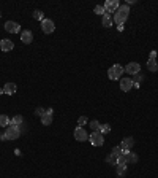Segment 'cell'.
I'll list each match as a JSON object with an SVG mask.
<instances>
[{
    "instance_id": "d4e9b609",
    "label": "cell",
    "mask_w": 158,
    "mask_h": 178,
    "mask_svg": "<svg viewBox=\"0 0 158 178\" xmlns=\"http://www.w3.org/2000/svg\"><path fill=\"white\" fill-rule=\"evenodd\" d=\"M93 13H96V14H101V16H104V14H106V10H104V7H103V5H96V7L93 8Z\"/></svg>"
},
{
    "instance_id": "484cf974",
    "label": "cell",
    "mask_w": 158,
    "mask_h": 178,
    "mask_svg": "<svg viewBox=\"0 0 158 178\" xmlns=\"http://www.w3.org/2000/svg\"><path fill=\"white\" fill-rule=\"evenodd\" d=\"M116 172H117L119 176H123L126 173V165H117V170Z\"/></svg>"
},
{
    "instance_id": "7a4b0ae2",
    "label": "cell",
    "mask_w": 158,
    "mask_h": 178,
    "mask_svg": "<svg viewBox=\"0 0 158 178\" xmlns=\"http://www.w3.org/2000/svg\"><path fill=\"white\" fill-rule=\"evenodd\" d=\"M123 72H125V68H123L120 64H116V65H112V67L108 70V76H109V80L116 81V80H119L120 76L123 75Z\"/></svg>"
},
{
    "instance_id": "d6986e66",
    "label": "cell",
    "mask_w": 158,
    "mask_h": 178,
    "mask_svg": "<svg viewBox=\"0 0 158 178\" xmlns=\"http://www.w3.org/2000/svg\"><path fill=\"white\" fill-rule=\"evenodd\" d=\"M98 132H100L101 135H106V134H109V132H111V124H100V129H98Z\"/></svg>"
},
{
    "instance_id": "5bb4252c",
    "label": "cell",
    "mask_w": 158,
    "mask_h": 178,
    "mask_svg": "<svg viewBox=\"0 0 158 178\" xmlns=\"http://www.w3.org/2000/svg\"><path fill=\"white\" fill-rule=\"evenodd\" d=\"M21 41L25 43V45H30V43L33 41V34H32L30 30H24V32L21 34Z\"/></svg>"
},
{
    "instance_id": "4316f807",
    "label": "cell",
    "mask_w": 158,
    "mask_h": 178,
    "mask_svg": "<svg viewBox=\"0 0 158 178\" xmlns=\"http://www.w3.org/2000/svg\"><path fill=\"white\" fill-rule=\"evenodd\" d=\"M111 153H114V154H116V156H122V154H123V149H122V146L119 145V146H114Z\"/></svg>"
},
{
    "instance_id": "e0dca14e",
    "label": "cell",
    "mask_w": 158,
    "mask_h": 178,
    "mask_svg": "<svg viewBox=\"0 0 158 178\" xmlns=\"http://www.w3.org/2000/svg\"><path fill=\"white\" fill-rule=\"evenodd\" d=\"M16 89H17V86H16V83H7V84L3 86V94H8V95H13V94L16 92Z\"/></svg>"
},
{
    "instance_id": "6da1fadb",
    "label": "cell",
    "mask_w": 158,
    "mask_h": 178,
    "mask_svg": "<svg viewBox=\"0 0 158 178\" xmlns=\"http://www.w3.org/2000/svg\"><path fill=\"white\" fill-rule=\"evenodd\" d=\"M128 16H130V7L128 5H120L119 10L114 13L112 22H116L117 25H123V22L128 19Z\"/></svg>"
},
{
    "instance_id": "f1b7e54d",
    "label": "cell",
    "mask_w": 158,
    "mask_h": 178,
    "mask_svg": "<svg viewBox=\"0 0 158 178\" xmlns=\"http://www.w3.org/2000/svg\"><path fill=\"white\" fill-rule=\"evenodd\" d=\"M44 113H46V110H44L43 107H37V108H35V115H37V116H40V118H41Z\"/></svg>"
},
{
    "instance_id": "7c38bea8",
    "label": "cell",
    "mask_w": 158,
    "mask_h": 178,
    "mask_svg": "<svg viewBox=\"0 0 158 178\" xmlns=\"http://www.w3.org/2000/svg\"><path fill=\"white\" fill-rule=\"evenodd\" d=\"M52 115H54V110H52V108H47L46 113L41 116V124H43V126H51V122H52Z\"/></svg>"
},
{
    "instance_id": "603a6c76",
    "label": "cell",
    "mask_w": 158,
    "mask_h": 178,
    "mask_svg": "<svg viewBox=\"0 0 158 178\" xmlns=\"http://www.w3.org/2000/svg\"><path fill=\"white\" fill-rule=\"evenodd\" d=\"M10 126V118L7 115H0V127H8Z\"/></svg>"
},
{
    "instance_id": "ffe728a7",
    "label": "cell",
    "mask_w": 158,
    "mask_h": 178,
    "mask_svg": "<svg viewBox=\"0 0 158 178\" xmlns=\"http://www.w3.org/2000/svg\"><path fill=\"white\" fill-rule=\"evenodd\" d=\"M117 159H119V156H116L114 153H109V154L106 156V162L111 164V165H117Z\"/></svg>"
},
{
    "instance_id": "8992f818",
    "label": "cell",
    "mask_w": 158,
    "mask_h": 178,
    "mask_svg": "<svg viewBox=\"0 0 158 178\" xmlns=\"http://www.w3.org/2000/svg\"><path fill=\"white\" fill-rule=\"evenodd\" d=\"M74 140H77V142H86V140H89V134L86 132L84 127L77 126L76 129H74Z\"/></svg>"
},
{
    "instance_id": "30bf717a",
    "label": "cell",
    "mask_w": 158,
    "mask_h": 178,
    "mask_svg": "<svg viewBox=\"0 0 158 178\" xmlns=\"http://www.w3.org/2000/svg\"><path fill=\"white\" fill-rule=\"evenodd\" d=\"M5 30L8 34H17L21 30V25L17 22H14V21H7L5 22Z\"/></svg>"
},
{
    "instance_id": "4fadbf2b",
    "label": "cell",
    "mask_w": 158,
    "mask_h": 178,
    "mask_svg": "<svg viewBox=\"0 0 158 178\" xmlns=\"http://www.w3.org/2000/svg\"><path fill=\"white\" fill-rule=\"evenodd\" d=\"M14 48V43L8 38H3V40H0V49L3 51V53H8V51H11Z\"/></svg>"
},
{
    "instance_id": "cb8c5ba5",
    "label": "cell",
    "mask_w": 158,
    "mask_h": 178,
    "mask_svg": "<svg viewBox=\"0 0 158 178\" xmlns=\"http://www.w3.org/2000/svg\"><path fill=\"white\" fill-rule=\"evenodd\" d=\"M33 19H37V21H44V13L43 11H40V10H35L33 11Z\"/></svg>"
},
{
    "instance_id": "9a60e30c",
    "label": "cell",
    "mask_w": 158,
    "mask_h": 178,
    "mask_svg": "<svg viewBox=\"0 0 158 178\" xmlns=\"http://www.w3.org/2000/svg\"><path fill=\"white\" fill-rule=\"evenodd\" d=\"M133 145H135V138L133 137H125L122 140V143H120L122 149H131V148H133Z\"/></svg>"
},
{
    "instance_id": "8fae6325",
    "label": "cell",
    "mask_w": 158,
    "mask_h": 178,
    "mask_svg": "<svg viewBox=\"0 0 158 178\" xmlns=\"http://www.w3.org/2000/svg\"><path fill=\"white\" fill-rule=\"evenodd\" d=\"M131 88H133V80H131V76L120 78V89H122L123 92H128Z\"/></svg>"
},
{
    "instance_id": "2e32d148",
    "label": "cell",
    "mask_w": 158,
    "mask_h": 178,
    "mask_svg": "<svg viewBox=\"0 0 158 178\" xmlns=\"http://www.w3.org/2000/svg\"><path fill=\"white\" fill-rule=\"evenodd\" d=\"M131 80H133V88H139V86H141V83L144 81V75L139 72V73H136V75L131 76Z\"/></svg>"
},
{
    "instance_id": "7402d4cb",
    "label": "cell",
    "mask_w": 158,
    "mask_h": 178,
    "mask_svg": "<svg viewBox=\"0 0 158 178\" xmlns=\"http://www.w3.org/2000/svg\"><path fill=\"white\" fill-rule=\"evenodd\" d=\"M103 25L104 27H112V19H111V14H104L103 16Z\"/></svg>"
},
{
    "instance_id": "1f68e13d",
    "label": "cell",
    "mask_w": 158,
    "mask_h": 178,
    "mask_svg": "<svg viewBox=\"0 0 158 178\" xmlns=\"http://www.w3.org/2000/svg\"><path fill=\"white\" fill-rule=\"evenodd\" d=\"M149 59H156V51L153 49V51H150V57Z\"/></svg>"
},
{
    "instance_id": "ac0fdd59",
    "label": "cell",
    "mask_w": 158,
    "mask_h": 178,
    "mask_svg": "<svg viewBox=\"0 0 158 178\" xmlns=\"http://www.w3.org/2000/svg\"><path fill=\"white\" fill-rule=\"evenodd\" d=\"M10 124L11 126H21V124H24V118L21 115H16V116H13L10 119Z\"/></svg>"
},
{
    "instance_id": "44dd1931",
    "label": "cell",
    "mask_w": 158,
    "mask_h": 178,
    "mask_svg": "<svg viewBox=\"0 0 158 178\" xmlns=\"http://www.w3.org/2000/svg\"><path fill=\"white\" fill-rule=\"evenodd\" d=\"M147 68H149L150 72H156V70H158L156 59H149V61H147Z\"/></svg>"
},
{
    "instance_id": "3957f363",
    "label": "cell",
    "mask_w": 158,
    "mask_h": 178,
    "mask_svg": "<svg viewBox=\"0 0 158 178\" xmlns=\"http://www.w3.org/2000/svg\"><path fill=\"white\" fill-rule=\"evenodd\" d=\"M5 134H7V138L8 140H16L21 135V129H19V126H11L10 124L7 129H5Z\"/></svg>"
},
{
    "instance_id": "277c9868",
    "label": "cell",
    "mask_w": 158,
    "mask_h": 178,
    "mask_svg": "<svg viewBox=\"0 0 158 178\" xmlns=\"http://www.w3.org/2000/svg\"><path fill=\"white\" fill-rule=\"evenodd\" d=\"M89 142L93 145V146H103L104 145V135H101L98 131L96 132H92L89 135Z\"/></svg>"
},
{
    "instance_id": "ba28073f",
    "label": "cell",
    "mask_w": 158,
    "mask_h": 178,
    "mask_svg": "<svg viewBox=\"0 0 158 178\" xmlns=\"http://www.w3.org/2000/svg\"><path fill=\"white\" fill-rule=\"evenodd\" d=\"M125 68V72L130 75V76H133V75H136V73H139L141 72V65L138 64V62H130L126 67H123Z\"/></svg>"
},
{
    "instance_id": "f546056e",
    "label": "cell",
    "mask_w": 158,
    "mask_h": 178,
    "mask_svg": "<svg viewBox=\"0 0 158 178\" xmlns=\"http://www.w3.org/2000/svg\"><path fill=\"white\" fill-rule=\"evenodd\" d=\"M87 121H89V119H87V116H81V118L77 119V126H81V127H82L84 124H87Z\"/></svg>"
},
{
    "instance_id": "836d02e7",
    "label": "cell",
    "mask_w": 158,
    "mask_h": 178,
    "mask_svg": "<svg viewBox=\"0 0 158 178\" xmlns=\"http://www.w3.org/2000/svg\"><path fill=\"white\" fill-rule=\"evenodd\" d=\"M2 94H3V89H2V88H0V95H2Z\"/></svg>"
},
{
    "instance_id": "4dcf8cb0",
    "label": "cell",
    "mask_w": 158,
    "mask_h": 178,
    "mask_svg": "<svg viewBox=\"0 0 158 178\" xmlns=\"http://www.w3.org/2000/svg\"><path fill=\"white\" fill-rule=\"evenodd\" d=\"M117 165H126V159H125L123 154L119 156V159H117Z\"/></svg>"
},
{
    "instance_id": "83f0119b",
    "label": "cell",
    "mask_w": 158,
    "mask_h": 178,
    "mask_svg": "<svg viewBox=\"0 0 158 178\" xmlns=\"http://www.w3.org/2000/svg\"><path fill=\"white\" fill-rule=\"evenodd\" d=\"M90 127H92V132H96V131L100 129V122H98L96 119H92V122H90Z\"/></svg>"
},
{
    "instance_id": "d6a6232c",
    "label": "cell",
    "mask_w": 158,
    "mask_h": 178,
    "mask_svg": "<svg viewBox=\"0 0 158 178\" xmlns=\"http://www.w3.org/2000/svg\"><path fill=\"white\" fill-rule=\"evenodd\" d=\"M0 140H8V138H7V134H5V132H3V134H0Z\"/></svg>"
},
{
    "instance_id": "e575fe53",
    "label": "cell",
    "mask_w": 158,
    "mask_h": 178,
    "mask_svg": "<svg viewBox=\"0 0 158 178\" xmlns=\"http://www.w3.org/2000/svg\"><path fill=\"white\" fill-rule=\"evenodd\" d=\"M0 18H2V13H0Z\"/></svg>"
},
{
    "instance_id": "9c48e42d",
    "label": "cell",
    "mask_w": 158,
    "mask_h": 178,
    "mask_svg": "<svg viewBox=\"0 0 158 178\" xmlns=\"http://www.w3.org/2000/svg\"><path fill=\"white\" fill-rule=\"evenodd\" d=\"M123 156L126 159V164H136L139 161L136 153H131V149H123Z\"/></svg>"
},
{
    "instance_id": "52a82bcc",
    "label": "cell",
    "mask_w": 158,
    "mask_h": 178,
    "mask_svg": "<svg viewBox=\"0 0 158 178\" xmlns=\"http://www.w3.org/2000/svg\"><path fill=\"white\" fill-rule=\"evenodd\" d=\"M41 30H43L44 34H52V32L56 30V24H54V21L44 19V21L41 22Z\"/></svg>"
},
{
    "instance_id": "5b68a950",
    "label": "cell",
    "mask_w": 158,
    "mask_h": 178,
    "mask_svg": "<svg viewBox=\"0 0 158 178\" xmlns=\"http://www.w3.org/2000/svg\"><path fill=\"white\" fill-rule=\"evenodd\" d=\"M103 7H104V10H106L108 14H112V13H116L119 10L120 3H119V0H108V2H104Z\"/></svg>"
}]
</instances>
